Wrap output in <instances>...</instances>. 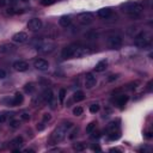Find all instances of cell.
Wrapping results in <instances>:
<instances>
[{"mask_svg": "<svg viewBox=\"0 0 153 153\" xmlns=\"http://www.w3.org/2000/svg\"><path fill=\"white\" fill-rule=\"evenodd\" d=\"M72 126H73L72 122H66V123H63L62 126L57 127V128L51 133L50 142H51V143H57V142L62 141V140L66 137L67 130H68L69 128H72Z\"/></svg>", "mask_w": 153, "mask_h": 153, "instance_id": "obj_1", "label": "cell"}, {"mask_svg": "<svg viewBox=\"0 0 153 153\" xmlns=\"http://www.w3.org/2000/svg\"><path fill=\"white\" fill-rule=\"evenodd\" d=\"M121 8H122V11L124 13H127V14H129L131 17H136V16L141 14V12L143 10L142 5L139 4V2H135V1H127V2L122 4Z\"/></svg>", "mask_w": 153, "mask_h": 153, "instance_id": "obj_2", "label": "cell"}, {"mask_svg": "<svg viewBox=\"0 0 153 153\" xmlns=\"http://www.w3.org/2000/svg\"><path fill=\"white\" fill-rule=\"evenodd\" d=\"M122 37L118 33H111L108 36V45L111 49H120L122 47Z\"/></svg>", "mask_w": 153, "mask_h": 153, "instance_id": "obj_3", "label": "cell"}, {"mask_svg": "<svg viewBox=\"0 0 153 153\" xmlns=\"http://www.w3.org/2000/svg\"><path fill=\"white\" fill-rule=\"evenodd\" d=\"M23 100H24V96L20 92H16V94L12 98L4 99L2 102H6L7 105H10V106H17V105H20L23 103Z\"/></svg>", "mask_w": 153, "mask_h": 153, "instance_id": "obj_4", "label": "cell"}, {"mask_svg": "<svg viewBox=\"0 0 153 153\" xmlns=\"http://www.w3.org/2000/svg\"><path fill=\"white\" fill-rule=\"evenodd\" d=\"M93 19H94V17L90 12H82V13H80L78 16V20L82 25H90V24H92L93 23Z\"/></svg>", "mask_w": 153, "mask_h": 153, "instance_id": "obj_5", "label": "cell"}, {"mask_svg": "<svg viewBox=\"0 0 153 153\" xmlns=\"http://www.w3.org/2000/svg\"><path fill=\"white\" fill-rule=\"evenodd\" d=\"M54 43L51 42H39L36 45V50L39 53H50L54 50Z\"/></svg>", "mask_w": 153, "mask_h": 153, "instance_id": "obj_6", "label": "cell"}, {"mask_svg": "<svg viewBox=\"0 0 153 153\" xmlns=\"http://www.w3.org/2000/svg\"><path fill=\"white\" fill-rule=\"evenodd\" d=\"M147 42H148V37H147V33H146V32H140V33L135 37V39H134V44H135L136 47H139V48L146 47Z\"/></svg>", "mask_w": 153, "mask_h": 153, "instance_id": "obj_7", "label": "cell"}, {"mask_svg": "<svg viewBox=\"0 0 153 153\" xmlns=\"http://www.w3.org/2000/svg\"><path fill=\"white\" fill-rule=\"evenodd\" d=\"M76 47H78V44H71V45L65 47V48L62 49V53H61L62 57H63V59H71V57H73Z\"/></svg>", "mask_w": 153, "mask_h": 153, "instance_id": "obj_8", "label": "cell"}, {"mask_svg": "<svg viewBox=\"0 0 153 153\" xmlns=\"http://www.w3.org/2000/svg\"><path fill=\"white\" fill-rule=\"evenodd\" d=\"M42 25H43V23H42L41 19H38V18H32V19L27 23V29H29L30 31H38V30L42 29Z\"/></svg>", "mask_w": 153, "mask_h": 153, "instance_id": "obj_9", "label": "cell"}, {"mask_svg": "<svg viewBox=\"0 0 153 153\" xmlns=\"http://www.w3.org/2000/svg\"><path fill=\"white\" fill-rule=\"evenodd\" d=\"M91 53H92V50H91L90 48L82 47V45H79V44H78V47H76V49H75V51H74L73 57H81V56L88 55V54H91Z\"/></svg>", "mask_w": 153, "mask_h": 153, "instance_id": "obj_10", "label": "cell"}, {"mask_svg": "<svg viewBox=\"0 0 153 153\" xmlns=\"http://www.w3.org/2000/svg\"><path fill=\"white\" fill-rule=\"evenodd\" d=\"M33 66H35L36 69L43 72V71H47L49 68V62L47 60H44V59H37V60H35Z\"/></svg>", "mask_w": 153, "mask_h": 153, "instance_id": "obj_11", "label": "cell"}, {"mask_svg": "<svg viewBox=\"0 0 153 153\" xmlns=\"http://www.w3.org/2000/svg\"><path fill=\"white\" fill-rule=\"evenodd\" d=\"M12 41L14 43H25L27 41V33L26 32H23V31H19V32H17V33L13 35Z\"/></svg>", "mask_w": 153, "mask_h": 153, "instance_id": "obj_12", "label": "cell"}, {"mask_svg": "<svg viewBox=\"0 0 153 153\" xmlns=\"http://www.w3.org/2000/svg\"><path fill=\"white\" fill-rule=\"evenodd\" d=\"M96 82H97V79L92 73H87L85 75V86H86V88H92L96 85Z\"/></svg>", "mask_w": 153, "mask_h": 153, "instance_id": "obj_13", "label": "cell"}, {"mask_svg": "<svg viewBox=\"0 0 153 153\" xmlns=\"http://www.w3.org/2000/svg\"><path fill=\"white\" fill-rule=\"evenodd\" d=\"M16 50H17V48L12 43H5V44L0 45V53H2V54H11V53H14Z\"/></svg>", "mask_w": 153, "mask_h": 153, "instance_id": "obj_14", "label": "cell"}, {"mask_svg": "<svg viewBox=\"0 0 153 153\" xmlns=\"http://www.w3.org/2000/svg\"><path fill=\"white\" fill-rule=\"evenodd\" d=\"M13 68H14L17 72H25V71L29 68V65H27V62H25V61L18 60V61H14V62H13Z\"/></svg>", "mask_w": 153, "mask_h": 153, "instance_id": "obj_15", "label": "cell"}, {"mask_svg": "<svg viewBox=\"0 0 153 153\" xmlns=\"http://www.w3.org/2000/svg\"><path fill=\"white\" fill-rule=\"evenodd\" d=\"M97 14H98V17H99V18L106 19V18H109V17L111 16V8H109V7H104V8H100V10H98Z\"/></svg>", "mask_w": 153, "mask_h": 153, "instance_id": "obj_16", "label": "cell"}, {"mask_svg": "<svg viewBox=\"0 0 153 153\" xmlns=\"http://www.w3.org/2000/svg\"><path fill=\"white\" fill-rule=\"evenodd\" d=\"M106 67H108V61H106V60H100V61L96 65L94 71L100 73V72H104V71L106 69Z\"/></svg>", "mask_w": 153, "mask_h": 153, "instance_id": "obj_17", "label": "cell"}, {"mask_svg": "<svg viewBox=\"0 0 153 153\" xmlns=\"http://www.w3.org/2000/svg\"><path fill=\"white\" fill-rule=\"evenodd\" d=\"M59 23H60V25H61V26L67 27V26H69V25H71L72 19H71V17H69V16H62V17H60V19H59Z\"/></svg>", "mask_w": 153, "mask_h": 153, "instance_id": "obj_18", "label": "cell"}, {"mask_svg": "<svg viewBox=\"0 0 153 153\" xmlns=\"http://www.w3.org/2000/svg\"><path fill=\"white\" fill-rule=\"evenodd\" d=\"M128 99H129V97H128L127 94H120V96L117 97V99H116V103H117L118 106H123V105L127 104Z\"/></svg>", "mask_w": 153, "mask_h": 153, "instance_id": "obj_19", "label": "cell"}, {"mask_svg": "<svg viewBox=\"0 0 153 153\" xmlns=\"http://www.w3.org/2000/svg\"><path fill=\"white\" fill-rule=\"evenodd\" d=\"M42 99L44 100V102H51V99H53V92H51V90H45L43 93H42Z\"/></svg>", "mask_w": 153, "mask_h": 153, "instance_id": "obj_20", "label": "cell"}, {"mask_svg": "<svg viewBox=\"0 0 153 153\" xmlns=\"http://www.w3.org/2000/svg\"><path fill=\"white\" fill-rule=\"evenodd\" d=\"M84 98H85V96H84V92L82 91H76L73 94V100L74 102H81Z\"/></svg>", "mask_w": 153, "mask_h": 153, "instance_id": "obj_21", "label": "cell"}, {"mask_svg": "<svg viewBox=\"0 0 153 153\" xmlns=\"http://www.w3.org/2000/svg\"><path fill=\"white\" fill-rule=\"evenodd\" d=\"M121 136V134H120V130L118 129H112V130H110V133H109V137L111 139V140H116V139H118Z\"/></svg>", "mask_w": 153, "mask_h": 153, "instance_id": "obj_22", "label": "cell"}, {"mask_svg": "<svg viewBox=\"0 0 153 153\" xmlns=\"http://www.w3.org/2000/svg\"><path fill=\"white\" fill-rule=\"evenodd\" d=\"M11 145H12V146H22V145H23V137H22V136L14 137V139L11 141Z\"/></svg>", "mask_w": 153, "mask_h": 153, "instance_id": "obj_23", "label": "cell"}, {"mask_svg": "<svg viewBox=\"0 0 153 153\" xmlns=\"http://www.w3.org/2000/svg\"><path fill=\"white\" fill-rule=\"evenodd\" d=\"M24 90H25L26 93H32V92L35 91V86H33L32 82H29V84H26V85L24 86Z\"/></svg>", "mask_w": 153, "mask_h": 153, "instance_id": "obj_24", "label": "cell"}, {"mask_svg": "<svg viewBox=\"0 0 153 153\" xmlns=\"http://www.w3.org/2000/svg\"><path fill=\"white\" fill-rule=\"evenodd\" d=\"M73 148H74L75 151H78V152H81V151L85 149V145H84L82 142H78V143H75V145L73 146Z\"/></svg>", "mask_w": 153, "mask_h": 153, "instance_id": "obj_25", "label": "cell"}, {"mask_svg": "<svg viewBox=\"0 0 153 153\" xmlns=\"http://www.w3.org/2000/svg\"><path fill=\"white\" fill-rule=\"evenodd\" d=\"M99 111V104H92V105H90V112L91 114H96V112H98Z\"/></svg>", "mask_w": 153, "mask_h": 153, "instance_id": "obj_26", "label": "cell"}, {"mask_svg": "<svg viewBox=\"0 0 153 153\" xmlns=\"http://www.w3.org/2000/svg\"><path fill=\"white\" fill-rule=\"evenodd\" d=\"M82 112H84V109H82L81 106H75V108L73 109V114H74L75 116H80V115H82Z\"/></svg>", "mask_w": 153, "mask_h": 153, "instance_id": "obj_27", "label": "cell"}, {"mask_svg": "<svg viewBox=\"0 0 153 153\" xmlns=\"http://www.w3.org/2000/svg\"><path fill=\"white\" fill-rule=\"evenodd\" d=\"M96 124H97V122H94V121L90 122V123L87 124V127H86V131H87V133H91V131L96 128Z\"/></svg>", "mask_w": 153, "mask_h": 153, "instance_id": "obj_28", "label": "cell"}, {"mask_svg": "<svg viewBox=\"0 0 153 153\" xmlns=\"http://www.w3.org/2000/svg\"><path fill=\"white\" fill-rule=\"evenodd\" d=\"M20 126V121L19 120H11L10 121V127L11 128H18Z\"/></svg>", "mask_w": 153, "mask_h": 153, "instance_id": "obj_29", "label": "cell"}, {"mask_svg": "<svg viewBox=\"0 0 153 153\" xmlns=\"http://www.w3.org/2000/svg\"><path fill=\"white\" fill-rule=\"evenodd\" d=\"M65 97H66V91H65L63 88H61V90H60V92H59V99H60V102H61V103L65 100Z\"/></svg>", "mask_w": 153, "mask_h": 153, "instance_id": "obj_30", "label": "cell"}, {"mask_svg": "<svg viewBox=\"0 0 153 153\" xmlns=\"http://www.w3.org/2000/svg\"><path fill=\"white\" fill-rule=\"evenodd\" d=\"M55 1H56V0H41V4H42L43 6H50V5L55 4Z\"/></svg>", "mask_w": 153, "mask_h": 153, "instance_id": "obj_31", "label": "cell"}, {"mask_svg": "<svg viewBox=\"0 0 153 153\" xmlns=\"http://www.w3.org/2000/svg\"><path fill=\"white\" fill-rule=\"evenodd\" d=\"M6 118H7V114H6V112H1V114H0V123L5 122Z\"/></svg>", "mask_w": 153, "mask_h": 153, "instance_id": "obj_32", "label": "cell"}, {"mask_svg": "<svg viewBox=\"0 0 153 153\" xmlns=\"http://www.w3.org/2000/svg\"><path fill=\"white\" fill-rule=\"evenodd\" d=\"M22 120H24V121H27V120H30V115L29 114H26V112H24V114H22Z\"/></svg>", "mask_w": 153, "mask_h": 153, "instance_id": "obj_33", "label": "cell"}, {"mask_svg": "<svg viewBox=\"0 0 153 153\" xmlns=\"http://www.w3.org/2000/svg\"><path fill=\"white\" fill-rule=\"evenodd\" d=\"M50 118H51V116H50L49 114H44V115H43V122L50 121Z\"/></svg>", "mask_w": 153, "mask_h": 153, "instance_id": "obj_34", "label": "cell"}, {"mask_svg": "<svg viewBox=\"0 0 153 153\" xmlns=\"http://www.w3.org/2000/svg\"><path fill=\"white\" fill-rule=\"evenodd\" d=\"M5 78H6V72L4 69H0V80H2Z\"/></svg>", "mask_w": 153, "mask_h": 153, "instance_id": "obj_35", "label": "cell"}, {"mask_svg": "<svg viewBox=\"0 0 153 153\" xmlns=\"http://www.w3.org/2000/svg\"><path fill=\"white\" fill-rule=\"evenodd\" d=\"M76 134H78V128H76V129H74V130L72 131V134L69 135V137H71V139H74V136H75Z\"/></svg>", "mask_w": 153, "mask_h": 153, "instance_id": "obj_36", "label": "cell"}, {"mask_svg": "<svg viewBox=\"0 0 153 153\" xmlns=\"http://www.w3.org/2000/svg\"><path fill=\"white\" fill-rule=\"evenodd\" d=\"M6 5V0H0V7H4Z\"/></svg>", "mask_w": 153, "mask_h": 153, "instance_id": "obj_37", "label": "cell"}, {"mask_svg": "<svg viewBox=\"0 0 153 153\" xmlns=\"http://www.w3.org/2000/svg\"><path fill=\"white\" fill-rule=\"evenodd\" d=\"M92 149L93 151H100V147L99 146H92Z\"/></svg>", "mask_w": 153, "mask_h": 153, "instance_id": "obj_38", "label": "cell"}, {"mask_svg": "<svg viewBox=\"0 0 153 153\" xmlns=\"http://www.w3.org/2000/svg\"><path fill=\"white\" fill-rule=\"evenodd\" d=\"M117 76H118L117 74H116V75H110V78H109V80H114V79H117Z\"/></svg>", "mask_w": 153, "mask_h": 153, "instance_id": "obj_39", "label": "cell"}, {"mask_svg": "<svg viewBox=\"0 0 153 153\" xmlns=\"http://www.w3.org/2000/svg\"><path fill=\"white\" fill-rule=\"evenodd\" d=\"M43 128H44L43 123H41V126H37V129H38V130H43Z\"/></svg>", "mask_w": 153, "mask_h": 153, "instance_id": "obj_40", "label": "cell"}, {"mask_svg": "<svg viewBox=\"0 0 153 153\" xmlns=\"http://www.w3.org/2000/svg\"><path fill=\"white\" fill-rule=\"evenodd\" d=\"M147 137H152V133H151V131L147 133Z\"/></svg>", "mask_w": 153, "mask_h": 153, "instance_id": "obj_41", "label": "cell"}, {"mask_svg": "<svg viewBox=\"0 0 153 153\" xmlns=\"http://www.w3.org/2000/svg\"><path fill=\"white\" fill-rule=\"evenodd\" d=\"M22 1H27V0H22Z\"/></svg>", "mask_w": 153, "mask_h": 153, "instance_id": "obj_42", "label": "cell"}]
</instances>
